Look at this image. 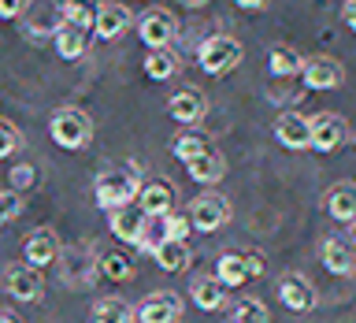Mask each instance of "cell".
I'll list each match as a JSON object with an SVG mask.
<instances>
[{
    "instance_id": "cell-1",
    "label": "cell",
    "mask_w": 356,
    "mask_h": 323,
    "mask_svg": "<svg viewBox=\"0 0 356 323\" xmlns=\"http://www.w3.org/2000/svg\"><path fill=\"white\" fill-rule=\"evenodd\" d=\"M141 167L138 164H122V167H108V171L97 175L93 182V197L104 212H115L122 205H134L138 200V189H141Z\"/></svg>"
},
{
    "instance_id": "cell-2",
    "label": "cell",
    "mask_w": 356,
    "mask_h": 323,
    "mask_svg": "<svg viewBox=\"0 0 356 323\" xmlns=\"http://www.w3.org/2000/svg\"><path fill=\"white\" fill-rule=\"evenodd\" d=\"M56 264H60V283L67 290H86V286H93V278H97L100 256L89 249L86 242H74V245H63L60 256H56Z\"/></svg>"
},
{
    "instance_id": "cell-3",
    "label": "cell",
    "mask_w": 356,
    "mask_h": 323,
    "mask_svg": "<svg viewBox=\"0 0 356 323\" xmlns=\"http://www.w3.org/2000/svg\"><path fill=\"white\" fill-rule=\"evenodd\" d=\"M49 138L60 145V149H86L93 141V119L86 116L82 108H60L49 123Z\"/></svg>"
},
{
    "instance_id": "cell-4",
    "label": "cell",
    "mask_w": 356,
    "mask_h": 323,
    "mask_svg": "<svg viewBox=\"0 0 356 323\" xmlns=\"http://www.w3.org/2000/svg\"><path fill=\"white\" fill-rule=\"evenodd\" d=\"M197 63H200V71L211 74V78L230 74L234 67L241 63V45L234 41V38H227V33H216V38H208L204 45H200Z\"/></svg>"
},
{
    "instance_id": "cell-5",
    "label": "cell",
    "mask_w": 356,
    "mask_h": 323,
    "mask_svg": "<svg viewBox=\"0 0 356 323\" xmlns=\"http://www.w3.org/2000/svg\"><path fill=\"white\" fill-rule=\"evenodd\" d=\"M186 234H189V216H182V212H156V216L145 219V234H141V242H138V249L141 253H156L167 238H182L186 242Z\"/></svg>"
},
{
    "instance_id": "cell-6",
    "label": "cell",
    "mask_w": 356,
    "mask_h": 323,
    "mask_svg": "<svg viewBox=\"0 0 356 323\" xmlns=\"http://www.w3.org/2000/svg\"><path fill=\"white\" fill-rule=\"evenodd\" d=\"M260 271H264V264H260L256 253H222L216 260V278L222 286H245Z\"/></svg>"
},
{
    "instance_id": "cell-7",
    "label": "cell",
    "mask_w": 356,
    "mask_h": 323,
    "mask_svg": "<svg viewBox=\"0 0 356 323\" xmlns=\"http://www.w3.org/2000/svg\"><path fill=\"white\" fill-rule=\"evenodd\" d=\"M138 33H141V41L149 45V49H167V45L175 41V15L167 8H149L145 15H138Z\"/></svg>"
},
{
    "instance_id": "cell-8",
    "label": "cell",
    "mask_w": 356,
    "mask_h": 323,
    "mask_svg": "<svg viewBox=\"0 0 356 323\" xmlns=\"http://www.w3.org/2000/svg\"><path fill=\"white\" fill-rule=\"evenodd\" d=\"M4 286H8V294L15 297V301H41L44 294V278H41V267H33V264H11L8 271H4Z\"/></svg>"
},
{
    "instance_id": "cell-9",
    "label": "cell",
    "mask_w": 356,
    "mask_h": 323,
    "mask_svg": "<svg viewBox=\"0 0 356 323\" xmlns=\"http://www.w3.org/2000/svg\"><path fill=\"white\" fill-rule=\"evenodd\" d=\"M227 219H230V205H227V197H219V194H204L189 205V227H197L204 234L219 230Z\"/></svg>"
},
{
    "instance_id": "cell-10",
    "label": "cell",
    "mask_w": 356,
    "mask_h": 323,
    "mask_svg": "<svg viewBox=\"0 0 356 323\" xmlns=\"http://www.w3.org/2000/svg\"><path fill=\"white\" fill-rule=\"evenodd\" d=\"M134 316H138V323H175L182 316V297L171 290H156L134 308Z\"/></svg>"
},
{
    "instance_id": "cell-11",
    "label": "cell",
    "mask_w": 356,
    "mask_h": 323,
    "mask_svg": "<svg viewBox=\"0 0 356 323\" xmlns=\"http://www.w3.org/2000/svg\"><path fill=\"white\" fill-rule=\"evenodd\" d=\"M275 138L282 149H312V119L300 116V111H282V116L275 119Z\"/></svg>"
},
{
    "instance_id": "cell-12",
    "label": "cell",
    "mask_w": 356,
    "mask_h": 323,
    "mask_svg": "<svg viewBox=\"0 0 356 323\" xmlns=\"http://www.w3.org/2000/svg\"><path fill=\"white\" fill-rule=\"evenodd\" d=\"M300 78H305L308 89H338L345 82V67L330 56H312L300 67Z\"/></svg>"
},
{
    "instance_id": "cell-13",
    "label": "cell",
    "mask_w": 356,
    "mask_h": 323,
    "mask_svg": "<svg viewBox=\"0 0 356 323\" xmlns=\"http://www.w3.org/2000/svg\"><path fill=\"white\" fill-rule=\"evenodd\" d=\"M108 227H111V234H115L119 242H127V245H138L141 242V234H145V208L141 205H122V208H115V212H108Z\"/></svg>"
},
{
    "instance_id": "cell-14",
    "label": "cell",
    "mask_w": 356,
    "mask_h": 323,
    "mask_svg": "<svg viewBox=\"0 0 356 323\" xmlns=\"http://www.w3.org/2000/svg\"><path fill=\"white\" fill-rule=\"evenodd\" d=\"M167 111H171V119L186 123V127H193V123L204 119L208 100H204V93H200V89H193V86H182L178 93H171V100H167Z\"/></svg>"
},
{
    "instance_id": "cell-15",
    "label": "cell",
    "mask_w": 356,
    "mask_h": 323,
    "mask_svg": "<svg viewBox=\"0 0 356 323\" xmlns=\"http://www.w3.org/2000/svg\"><path fill=\"white\" fill-rule=\"evenodd\" d=\"M278 297L289 312H312L316 308V286L308 283L305 275H282L278 278Z\"/></svg>"
},
{
    "instance_id": "cell-16",
    "label": "cell",
    "mask_w": 356,
    "mask_h": 323,
    "mask_svg": "<svg viewBox=\"0 0 356 323\" xmlns=\"http://www.w3.org/2000/svg\"><path fill=\"white\" fill-rule=\"evenodd\" d=\"M349 138V127H345V119L341 116H316L312 119V149L316 152H334L338 145Z\"/></svg>"
},
{
    "instance_id": "cell-17",
    "label": "cell",
    "mask_w": 356,
    "mask_h": 323,
    "mask_svg": "<svg viewBox=\"0 0 356 323\" xmlns=\"http://www.w3.org/2000/svg\"><path fill=\"white\" fill-rule=\"evenodd\" d=\"M60 234H56L52 227H38L26 238V245H22V253H26V264H33V267H49L56 256H60Z\"/></svg>"
},
{
    "instance_id": "cell-18",
    "label": "cell",
    "mask_w": 356,
    "mask_h": 323,
    "mask_svg": "<svg viewBox=\"0 0 356 323\" xmlns=\"http://www.w3.org/2000/svg\"><path fill=\"white\" fill-rule=\"evenodd\" d=\"M130 26V11L122 8V4H111V0H104V4L97 8V22H93V33L100 41H115L122 38Z\"/></svg>"
},
{
    "instance_id": "cell-19",
    "label": "cell",
    "mask_w": 356,
    "mask_h": 323,
    "mask_svg": "<svg viewBox=\"0 0 356 323\" xmlns=\"http://www.w3.org/2000/svg\"><path fill=\"white\" fill-rule=\"evenodd\" d=\"M319 256H323V267H327L330 275H353L356 271V249L349 242H341V238H327L319 245Z\"/></svg>"
},
{
    "instance_id": "cell-20",
    "label": "cell",
    "mask_w": 356,
    "mask_h": 323,
    "mask_svg": "<svg viewBox=\"0 0 356 323\" xmlns=\"http://www.w3.org/2000/svg\"><path fill=\"white\" fill-rule=\"evenodd\" d=\"M138 205L145 208V216H156V212H171L175 205V186L167 178H145L138 189Z\"/></svg>"
},
{
    "instance_id": "cell-21",
    "label": "cell",
    "mask_w": 356,
    "mask_h": 323,
    "mask_svg": "<svg viewBox=\"0 0 356 323\" xmlns=\"http://www.w3.org/2000/svg\"><path fill=\"white\" fill-rule=\"evenodd\" d=\"M26 11V8H22ZM63 22V0H38L30 11H26V30L30 33H56V26Z\"/></svg>"
},
{
    "instance_id": "cell-22",
    "label": "cell",
    "mask_w": 356,
    "mask_h": 323,
    "mask_svg": "<svg viewBox=\"0 0 356 323\" xmlns=\"http://www.w3.org/2000/svg\"><path fill=\"white\" fill-rule=\"evenodd\" d=\"M52 41H56V56H60V60H78V56L89 49V30H82V26H74V22L63 19L60 26H56Z\"/></svg>"
},
{
    "instance_id": "cell-23",
    "label": "cell",
    "mask_w": 356,
    "mask_h": 323,
    "mask_svg": "<svg viewBox=\"0 0 356 323\" xmlns=\"http://www.w3.org/2000/svg\"><path fill=\"white\" fill-rule=\"evenodd\" d=\"M327 212L338 223H356V182H334L327 189Z\"/></svg>"
},
{
    "instance_id": "cell-24",
    "label": "cell",
    "mask_w": 356,
    "mask_h": 323,
    "mask_svg": "<svg viewBox=\"0 0 356 323\" xmlns=\"http://www.w3.org/2000/svg\"><path fill=\"white\" fill-rule=\"evenodd\" d=\"M186 167H189V178H193V182H200V186H216L219 178L227 175V160H222V152H216V149L193 156Z\"/></svg>"
},
{
    "instance_id": "cell-25",
    "label": "cell",
    "mask_w": 356,
    "mask_h": 323,
    "mask_svg": "<svg viewBox=\"0 0 356 323\" xmlns=\"http://www.w3.org/2000/svg\"><path fill=\"white\" fill-rule=\"evenodd\" d=\"M193 301L204 312H216V308H222V301H227V286L219 283L216 275H200V278H193Z\"/></svg>"
},
{
    "instance_id": "cell-26",
    "label": "cell",
    "mask_w": 356,
    "mask_h": 323,
    "mask_svg": "<svg viewBox=\"0 0 356 323\" xmlns=\"http://www.w3.org/2000/svg\"><path fill=\"white\" fill-rule=\"evenodd\" d=\"M152 256H156V264H160L163 271H186L189 267V245L182 238H167Z\"/></svg>"
},
{
    "instance_id": "cell-27",
    "label": "cell",
    "mask_w": 356,
    "mask_h": 323,
    "mask_svg": "<svg viewBox=\"0 0 356 323\" xmlns=\"http://www.w3.org/2000/svg\"><path fill=\"white\" fill-rule=\"evenodd\" d=\"M175 71H178V56L171 49H149V56H145V74L152 82H167V78H175Z\"/></svg>"
},
{
    "instance_id": "cell-28",
    "label": "cell",
    "mask_w": 356,
    "mask_h": 323,
    "mask_svg": "<svg viewBox=\"0 0 356 323\" xmlns=\"http://www.w3.org/2000/svg\"><path fill=\"white\" fill-rule=\"evenodd\" d=\"M300 67H305V60H300L293 49H286V45H275L271 56H267L271 78H293V74H300Z\"/></svg>"
},
{
    "instance_id": "cell-29",
    "label": "cell",
    "mask_w": 356,
    "mask_h": 323,
    "mask_svg": "<svg viewBox=\"0 0 356 323\" xmlns=\"http://www.w3.org/2000/svg\"><path fill=\"white\" fill-rule=\"evenodd\" d=\"M134 308L122 297H100L93 308V323H134Z\"/></svg>"
},
{
    "instance_id": "cell-30",
    "label": "cell",
    "mask_w": 356,
    "mask_h": 323,
    "mask_svg": "<svg viewBox=\"0 0 356 323\" xmlns=\"http://www.w3.org/2000/svg\"><path fill=\"white\" fill-rule=\"evenodd\" d=\"M208 149H211V141L204 138V134H178V138H175V145H171V152H175L182 164H189L193 156L208 152Z\"/></svg>"
},
{
    "instance_id": "cell-31",
    "label": "cell",
    "mask_w": 356,
    "mask_h": 323,
    "mask_svg": "<svg viewBox=\"0 0 356 323\" xmlns=\"http://www.w3.org/2000/svg\"><path fill=\"white\" fill-rule=\"evenodd\" d=\"M100 271H104L111 283H122V278H130L134 275V260L127 253H100Z\"/></svg>"
},
{
    "instance_id": "cell-32",
    "label": "cell",
    "mask_w": 356,
    "mask_h": 323,
    "mask_svg": "<svg viewBox=\"0 0 356 323\" xmlns=\"http://www.w3.org/2000/svg\"><path fill=\"white\" fill-rule=\"evenodd\" d=\"M267 320L271 316H267L264 301H256V297H241L234 305V323H267Z\"/></svg>"
},
{
    "instance_id": "cell-33",
    "label": "cell",
    "mask_w": 356,
    "mask_h": 323,
    "mask_svg": "<svg viewBox=\"0 0 356 323\" xmlns=\"http://www.w3.org/2000/svg\"><path fill=\"white\" fill-rule=\"evenodd\" d=\"M63 19H67V22H74V26H82V30H93L97 8L82 4V0H63Z\"/></svg>"
},
{
    "instance_id": "cell-34",
    "label": "cell",
    "mask_w": 356,
    "mask_h": 323,
    "mask_svg": "<svg viewBox=\"0 0 356 323\" xmlns=\"http://www.w3.org/2000/svg\"><path fill=\"white\" fill-rule=\"evenodd\" d=\"M19 149H22V134H19V127H11L8 119H0V160L15 156Z\"/></svg>"
},
{
    "instance_id": "cell-35",
    "label": "cell",
    "mask_w": 356,
    "mask_h": 323,
    "mask_svg": "<svg viewBox=\"0 0 356 323\" xmlns=\"http://www.w3.org/2000/svg\"><path fill=\"white\" fill-rule=\"evenodd\" d=\"M22 212V194H15V189H0V223H11Z\"/></svg>"
},
{
    "instance_id": "cell-36",
    "label": "cell",
    "mask_w": 356,
    "mask_h": 323,
    "mask_svg": "<svg viewBox=\"0 0 356 323\" xmlns=\"http://www.w3.org/2000/svg\"><path fill=\"white\" fill-rule=\"evenodd\" d=\"M33 182H38V171H33V164H15V167H11V189H15V194L30 189Z\"/></svg>"
},
{
    "instance_id": "cell-37",
    "label": "cell",
    "mask_w": 356,
    "mask_h": 323,
    "mask_svg": "<svg viewBox=\"0 0 356 323\" xmlns=\"http://www.w3.org/2000/svg\"><path fill=\"white\" fill-rule=\"evenodd\" d=\"M22 8H26V0H0V19H15L22 15Z\"/></svg>"
},
{
    "instance_id": "cell-38",
    "label": "cell",
    "mask_w": 356,
    "mask_h": 323,
    "mask_svg": "<svg viewBox=\"0 0 356 323\" xmlns=\"http://www.w3.org/2000/svg\"><path fill=\"white\" fill-rule=\"evenodd\" d=\"M341 19H345V26H349V30H356V0H345Z\"/></svg>"
},
{
    "instance_id": "cell-39",
    "label": "cell",
    "mask_w": 356,
    "mask_h": 323,
    "mask_svg": "<svg viewBox=\"0 0 356 323\" xmlns=\"http://www.w3.org/2000/svg\"><path fill=\"white\" fill-rule=\"evenodd\" d=\"M234 4H238V8H264L267 0H234Z\"/></svg>"
},
{
    "instance_id": "cell-40",
    "label": "cell",
    "mask_w": 356,
    "mask_h": 323,
    "mask_svg": "<svg viewBox=\"0 0 356 323\" xmlns=\"http://www.w3.org/2000/svg\"><path fill=\"white\" fill-rule=\"evenodd\" d=\"M0 323H19V320L11 316V312H0Z\"/></svg>"
}]
</instances>
